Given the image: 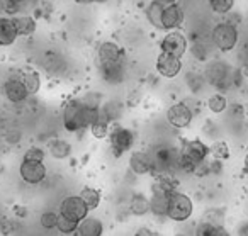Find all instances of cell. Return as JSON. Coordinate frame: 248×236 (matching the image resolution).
<instances>
[{
    "label": "cell",
    "mask_w": 248,
    "mask_h": 236,
    "mask_svg": "<svg viewBox=\"0 0 248 236\" xmlns=\"http://www.w3.org/2000/svg\"><path fill=\"white\" fill-rule=\"evenodd\" d=\"M62 119L66 131L78 133L100 119V109H90L83 106L80 99H72L63 106Z\"/></svg>",
    "instance_id": "cell-1"
},
{
    "label": "cell",
    "mask_w": 248,
    "mask_h": 236,
    "mask_svg": "<svg viewBox=\"0 0 248 236\" xmlns=\"http://www.w3.org/2000/svg\"><path fill=\"white\" fill-rule=\"evenodd\" d=\"M209 155V148L199 140L186 141L180 148V160H179V168L184 172L192 173L197 163L204 161Z\"/></svg>",
    "instance_id": "cell-2"
},
{
    "label": "cell",
    "mask_w": 248,
    "mask_h": 236,
    "mask_svg": "<svg viewBox=\"0 0 248 236\" xmlns=\"http://www.w3.org/2000/svg\"><path fill=\"white\" fill-rule=\"evenodd\" d=\"M152 158L156 173H163V172L170 173L173 168L179 167L180 150H175V148L169 146V144H160V146L153 148Z\"/></svg>",
    "instance_id": "cell-3"
},
{
    "label": "cell",
    "mask_w": 248,
    "mask_h": 236,
    "mask_svg": "<svg viewBox=\"0 0 248 236\" xmlns=\"http://www.w3.org/2000/svg\"><path fill=\"white\" fill-rule=\"evenodd\" d=\"M194 204L189 195L182 192H172L170 194V204H169V218L172 221H187L192 216Z\"/></svg>",
    "instance_id": "cell-4"
},
{
    "label": "cell",
    "mask_w": 248,
    "mask_h": 236,
    "mask_svg": "<svg viewBox=\"0 0 248 236\" xmlns=\"http://www.w3.org/2000/svg\"><path fill=\"white\" fill-rule=\"evenodd\" d=\"M109 143L114 157H123L124 151H128L135 144V133L124 126H114L109 133Z\"/></svg>",
    "instance_id": "cell-5"
},
{
    "label": "cell",
    "mask_w": 248,
    "mask_h": 236,
    "mask_svg": "<svg viewBox=\"0 0 248 236\" xmlns=\"http://www.w3.org/2000/svg\"><path fill=\"white\" fill-rule=\"evenodd\" d=\"M213 43L221 51H231L238 43V29L230 22H221L213 29Z\"/></svg>",
    "instance_id": "cell-6"
},
{
    "label": "cell",
    "mask_w": 248,
    "mask_h": 236,
    "mask_svg": "<svg viewBox=\"0 0 248 236\" xmlns=\"http://www.w3.org/2000/svg\"><path fill=\"white\" fill-rule=\"evenodd\" d=\"M89 211L90 209L87 207V204L80 195H68L60 204V214L68 219H73L77 222L83 221L87 218V214H89Z\"/></svg>",
    "instance_id": "cell-7"
},
{
    "label": "cell",
    "mask_w": 248,
    "mask_h": 236,
    "mask_svg": "<svg viewBox=\"0 0 248 236\" xmlns=\"http://www.w3.org/2000/svg\"><path fill=\"white\" fill-rule=\"evenodd\" d=\"M21 178L26 184L38 185L46 178V167L43 161H34V160H22L21 168H19Z\"/></svg>",
    "instance_id": "cell-8"
},
{
    "label": "cell",
    "mask_w": 248,
    "mask_h": 236,
    "mask_svg": "<svg viewBox=\"0 0 248 236\" xmlns=\"http://www.w3.org/2000/svg\"><path fill=\"white\" fill-rule=\"evenodd\" d=\"M167 119L177 129H184L192 123V109L186 102L172 104L167 110Z\"/></svg>",
    "instance_id": "cell-9"
},
{
    "label": "cell",
    "mask_w": 248,
    "mask_h": 236,
    "mask_svg": "<svg viewBox=\"0 0 248 236\" xmlns=\"http://www.w3.org/2000/svg\"><path fill=\"white\" fill-rule=\"evenodd\" d=\"M160 51L167 53V55H172V56H184V53L187 51V39L184 34L177 31H170L165 38L162 39L160 43Z\"/></svg>",
    "instance_id": "cell-10"
},
{
    "label": "cell",
    "mask_w": 248,
    "mask_h": 236,
    "mask_svg": "<svg viewBox=\"0 0 248 236\" xmlns=\"http://www.w3.org/2000/svg\"><path fill=\"white\" fill-rule=\"evenodd\" d=\"M209 83H213L217 89H226L230 83L233 82V72L228 65L224 63H213L206 72Z\"/></svg>",
    "instance_id": "cell-11"
},
{
    "label": "cell",
    "mask_w": 248,
    "mask_h": 236,
    "mask_svg": "<svg viewBox=\"0 0 248 236\" xmlns=\"http://www.w3.org/2000/svg\"><path fill=\"white\" fill-rule=\"evenodd\" d=\"M4 94L12 104L24 102V100L29 97V92L26 90V87H24V83H22L19 73H17V75H11L7 80H5Z\"/></svg>",
    "instance_id": "cell-12"
},
{
    "label": "cell",
    "mask_w": 248,
    "mask_h": 236,
    "mask_svg": "<svg viewBox=\"0 0 248 236\" xmlns=\"http://www.w3.org/2000/svg\"><path fill=\"white\" fill-rule=\"evenodd\" d=\"M180 70H182V60L160 51L158 58H156V72L160 75L165 77V79H173V77L179 75Z\"/></svg>",
    "instance_id": "cell-13"
},
{
    "label": "cell",
    "mask_w": 248,
    "mask_h": 236,
    "mask_svg": "<svg viewBox=\"0 0 248 236\" xmlns=\"http://www.w3.org/2000/svg\"><path fill=\"white\" fill-rule=\"evenodd\" d=\"M129 168L136 175H146L155 172L152 153H148V151H133L131 157H129Z\"/></svg>",
    "instance_id": "cell-14"
},
{
    "label": "cell",
    "mask_w": 248,
    "mask_h": 236,
    "mask_svg": "<svg viewBox=\"0 0 248 236\" xmlns=\"http://www.w3.org/2000/svg\"><path fill=\"white\" fill-rule=\"evenodd\" d=\"M169 204H170V194L162 190L160 187L153 185L152 187V197H150V212H153L158 218L169 214Z\"/></svg>",
    "instance_id": "cell-15"
},
{
    "label": "cell",
    "mask_w": 248,
    "mask_h": 236,
    "mask_svg": "<svg viewBox=\"0 0 248 236\" xmlns=\"http://www.w3.org/2000/svg\"><path fill=\"white\" fill-rule=\"evenodd\" d=\"M184 22V11L180 5L177 4H169L165 5L162 14V26L167 31H172V29L180 28Z\"/></svg>",
    "instance_id": "cell-16"
},
{
    "label": "cell",
    "mask_w": 248,
    "mask_h": 236,
    "mask_svg": "<svg viewBox=\"0 0 248 236\" xmlns=\"http://www.w3.org/2000/svg\"><path fill=\"white\" fill-rule=\"evenodd\" d=\"M97 55H99V62L104 63V65L123 62V49L114 41H104L102 45L99 46Z\"/></svg>",
    "instance_id": "cell-17"
},
{
    "label": "cell",
    "mask_w": 248,
    "mask_h": 236,
    "mask_svg": "<svg viewBox=\"0 0 248 236\" xmlns=\"http://www.w3.org/2000/svg\"><path fill=\"white\" fill-rule=\"evenodd\" d=\"M19 38L14 17H0V46H12Z\"/></svg>",
    "instance_id": "cell-18"
},
{
    "label": "cell",
    "mask_w": 248,
    "mask_h": 236,
    "mask_svg": "<svg viewBox=\"0 0 248 236\" xmlns=\"http://www.w3.org/2000/svg\"><path fill=\"white\" fill-rule=\"evenodd\" d=\"M100 75L102 79L106 80L107 83H121L124 79V66H123V62L121 63H109V65H104L100 63Z\"/></svg>",
    "instance_id": "cell-19"
},
{
    "label": "cell",
    "mask_w": 248,
    "mask_h": 236,
    "mask_svg": "<svg viewBox=\"0 0 248 236\" xmlns=\"http://www.w3.org/2000/svg\"><path fill=\"white\" fill-rule=\"evenodd\" d=\"M102 233L104 224L97 218H85L83 221H80L78 228H77L78 236H102Z\"/></svg>",
    "instance_id": "cell-20"
},
{
    "label": "cell",
    "mask_w": 248,
    "mask_h": 236,
    "mask_svg": "<svg viewBox=\"0 0 248 236\" xmlns=\"http://www.w3.org/2000/svg\"><path fill=\"white\" fill-rule=\"evenodd\" d=\"M19 77H21L22 83H24V87L29 92V95H34V94L39 92V89H41V77H39L38 72L28 68V70L19 72Z\"/></svg>",
    "instance_id": "cell-21"
},
{
    "label": "cell",
    "mask_w": 248,
    "mask_h": 236,
    "mask_svg": "<svg viewBox=\"0 0 248 236\" xmlns=\"http://www.w3.org/2000/svg\"><path fill=\"white\" fill-rule=\"evenodd\" d=\"M163 9H165V4H163V2H160V0H153L152 4L146 7V12H145L146 19H148V22L155 29H163V26H162Z\"/></svg>",
    "instance_id": "cell-22"
},
{
    "label": "cell",
    "mask_w": 248,
    "mask_h": 236,
    "mask_svg": "<svg viewBox=\"0 0 248 236\" xmlns=\"http://www.w3.org/2000/svg\"><path fill=\"white\" fill-rule=\"evenodd\" d=\"M16 21V26H17V32L19 36H31L34 34L36 28H38V24H36V19L32 17V16H16L14 17Z\"/></svg>",
    "instance_id": "cell-23"
},
{
    "label": "cell",
    "mask_w": 248,
    "mask_h": 236,
    "mask_svg": "<svg viewBox=\"0 0 248 236\" xmlns=\"http://www.w3.org/2000/svg\"><path fill=\"white\" fill-rule=\"evenodd\" d=\"M129 212L135 216H145L150 212V199L143 194H135L129 201Z\"/></svg>",
    "instance_id": "cell-24"
},
{
    "label": "cell",
    "mask_w": 248,
    "mask_h": 236,
    "mask_svg": "<svg viewBox=\"0 0 248 236\" xmlns=\"http://www.w3.org/2000/svg\"><path fill=\"white\" fill-rule=\"evenodd\" d=\"M156 187H160L162 190L169 192H177V187H179V180H177L173 175H170L169 172H163V173H156V178H155V184Z\"/></svg>",
    "instance_id": "cell-25"
},
{
    "label": "cell",
    "mask_w": 248,
    "mask_h": 236,
    "mask_svg": "<svg viewBox=\"0 0 248 236\" xmlns=\"http://www.w3.org/2000/svg\"><path fill=\"white\" fill-rule=\"evenodd\" d=\"M49 153L56 160H65L72 155V144L65 140H55L49 144Z\"/></svg>",
    "instance_id": "cell-26"
},
{
    "label": "cell",
    "mask_w": 248,
    "mask_h": 236,
    "mask_svg": "<svg viewBox=\"0 0 248 236\" xmlns=\"http://www.w3.org/2000/svg\"><path fill=\"white\" fill-rule=\"evenodd\" d=\"M123 114V107L119 102H107L100 106V119L107 121V123H114L117 121Z\"/></svg>",
    "instance_id": "cell-27"
},
{
    "label": "cell",
    "mask_w": 248,
    "mask_h": 236,
    "mask_svg": "<svg viewBox=\"0 0 248 236\" xmlns=\"http://www.w3.org/2000/svg\"><path fill=\"white\" fill-rule=\"evenodd\" d=\"M196 236H230V233L223 228V224H211V222L201 221L196 229Z\"/></svg>",
    "instance_id": "cell-28"
},
{
    "label": "cell",
    "mask_w": 248,
    "mask_h": 236,
    "mask_svg": "<svg viewBox=\"0 0 248 236\" xmlns=\"http://www.w3.org/2000/svg\"><path fill=\"white\" fill-rule=\"evenodd\" d=\"M80 197L83 199V202L87 204V207L90 209V211H93V209L99 207L100 204V192L97 190V189L93 187H83L82 190H80Z\"/></svg>",
    "instance_id": "cell-29"
},
{
    "label": "cell",
    "mask_w": 248,
    "mask_h": 236,
    "mask_svg": "<svg viewBox=\"0 0 248 236\" xmlns=\"http://www.w3.org/2000/svg\"><path fill=\"white\" fill-rule=\"evenodd\" d=\"M209 155H213L214 160H228L230 158V146L224 141H214L209 148Z\"/></svg>",
    "instance_id": "cell-30"
},
{
    "label": "cell",
    "mask_w": 248,
    "mask_h": 236,
    "mask_svg": "<svg viewBox=\"0 0 248 236\" xmlns=\"http://www.w3.org/2000/svg\"><path fill=\"white\" fill-rule=\"evenodd\" d=\"M90 133H92V136L95 138V140H106L110 133V123H107V121H104V119L95 121V123L90 126Z\"/></svg>",
    "instance_id": "cell-31"
},
{
    "label": "cell",
    "mask_w": 248,
    "mask_h": 236,
    "mask_svg": "<svg viewBox=\"0 0 248 236\" xmlns=\"http://www.w3.org/2000/svg\"><path fill=\"white\" fill-rule=\"evenodd\" d=\"M226 97L223 95V94H214V95H211L209 99H207V107H209L211 112L214 114H221L223 110H226Z\"/></svg>",
    "instance_id": "cell-32"
},
{
    "label": "cell",
    "mask_w": 248,
    "mask_h": 236,
    "mask_svg": "<svg viewBox=\"0 0 248 236\" xmlns=\"http://www.w3.org/2000/svg\"><path fill=\"white\" fill-rule=\"evenodd\" d=\"M80 222L73 221V219H68L65 218V216L60 214L58 216V224H56V228L60 229V233H63V235H70V233L77 231V228H78Z\"/></svg>",
    "instance_id": "cell-33"
},
{
    "label": "cell",
    "mask_w": 248,
    "mask_h": 236,
    "mask_svg": "<svg viewBox=\"0 0 248 236\" xmlns=\"http://www.w3.org/2000/svg\"><path fill=\"white\" fill-rule=\"evenodd\" d=\"M234 0H209V5L216 14H228L233 9Z\"/></svg>",
    "instance_id": "cell-34"
},
{
    "label": "cell",
    "mask_w": 248,
    "mask_h": 236,
    "mask_svg": "<svg viewBox=\"0 0 248 236\" xmlns=\"http://www.w3.org/2000/svg\"><path fill=\"white\" fill-rule=\"evenodd\" d=\"M80 100H82V104L85 107H90V109H100L102 94H99V92H87Z\"/></svg>",
    "instance_id": "cell-35"
},
{
    "label": "cell",
    "mask_w": 248,
    "mask_h": 236,
    "mask_svg": "<svg viewBox=\"0 0 248 236\" xmlns=\"http://www.w3.org/2000/svg\"><path fill=\"white\" fill-rule=\"evenodd\" d=\"M58 216L60 214H56V212H45V214L39 218V224L43 226L45 229H53V228H56V224H58Z\"/></svg>",
    "instance_id": "cell-36"
},
{
    "label": "cell",
    "mask_w": 248,
    "mask_h": 236,
    "mask_svg": "<svg viewBox=\"0 0 248 236\" xmlns=\"http://www.w3.org/2000/svg\"><path fill=\"white\" fill-rule=\"evenodd\" d=\"M221 219H223V212L216 211V209H211V211H207L202 216L204 222H211V224H217V226H221Z\"/></svg>",
    "instance_id": "cell-37"
},
{
    "label": "cell",
    "mask_w": 248,
    "mask_h": 236,
    "mask_svg": "<svg viewBox=\"0 0 248 236\" xmlns=\"http://www.w3.org/2000/svg\"><path fill=\"white\" fill-rule=\"evenodd\" d=\"M24 160L43 161V160H45V151H43L41 148H38V146H32V148H29V150L26 151V155H24Z\"/></svg>",
    "instance_id": "cell-38"
},
{
    "label": "cell",
    "mask_w": 248,
    "mask_h": 236,
    "mask_svg": "<svg viewBox=\"0 0 248 236\" xmlns=\"http://www.w3.org/2000/svg\"><path fill=\"white\" fill-rule=\"evenodd\" d=\"M14 229H16V226L11 219L0 218V233H2V235H11Z\"/></svg>",
    "instance_id": "cell-39"
},
{
    "label": "cell",
    "mask_w": 248,
    "mask_h": 236,
    "mask_svg": "<svg viewBox=\"0 0 248 236\" xmlns=\"http://www.w3.org/2000/svg\"><path fill=\"white\" fill-rule=\"evenodd\" d=\"M14 214H16V218L22 219V218H26V216H28V209H26L24 205H16Z\"/></svg>",
    "instance_id": "cell-40"
},
{
    "label": "cell",
    "mask_w": 248,
    "mask_h": 236,
    "mask_svg": "<svg viewBox=\"0 0 248 236\" xmlns=\"http://www.w3.org/2000/svg\"><path fill=\"white\" fill-rule=\"evenodd\" d=\"M236 236H248V221H243L236 228Z\"/></svg>",
    "instance_id": "cell-41"
},
{
    "label": "cell",
    "mask_w": 248,
    "mask_h": 236,
    "mask_svg": "<svg viewBox=\"0 0 248 236\" xmlns=\"http://www.w3.org/2000/svg\"><path fill=\"white\" fill-rule=\"evenodd\" d=\"M19 138H21V134L16 133V131H9V133L5 134V140H7L9 143H17Z\"/></svg>",
    "instance_id": "cell-42"
},
{
    "label": "cell",
    "mask_w": 248,
    "mask_h": 236,
    "mask_svg": "<svg viewBox=\"0 0 248 236\" xmlns=\"http://www.w3.org/2000/svg\"><path fill=\"white\" fill-rule=\"evenodd\" d=\"M243 172L248 173V153L245 155V160H243Z\"/></svg>",
    "instance_id": "cell-43"
},
{
    "label": "cell",
    "mask_w": 248,
    "mask_h": 236,
    "mask_svg": "<svg viewBox=\"0 0 248 236\" xmlns=\"http://www.w3.org/2000/svg\"><path fill=\"white\" fill-rule=\"evenodd\" d=\"M160 2H163L165 5H169V4H177V0H160Z\"/></svg>",
    "instance_id": "cell-44"
},
{
    "label": "cell",
    "mask_w": 248,
    "mask_h": 236,
    "mask_svg": "<svg viewBox=\"0 0 248 236\" xmlns=\"http://www.w3.org/2000/svg\"><path fill=\"white\" fill-rule=\"evenodd\" d=\"M77 4H92V0H75Z\"/></svg>",
    "instance_id": "cell-45"
},
{
    "label": "cell",
    "mask_w": 248,
    "mask_h": 236,
    "mask_svg": "<svg viewBox=\"0 0 248 236\" xmlns=\"http://www.w3.org/2000/svg\"><path fill=\"white\" fill-rule=\"evenodd\" d=\"M4 2L5 0H0V12H4Z\"/></svg>",
    "instance_id": "cell-46"
},
{
    "label": "cell",
    "mask_w": 248,
    "mask_h": 236,
    "mask_svg": "<svg viewBox=\"0 0 248 236\" xmlns=\"http://www.w3.org/2000/svg\"><path fill=\"white\" fill-rule=\"evenodd\" d=\"M11 2H16V4H24V2H26V0H11Z\"/></svg>",
    "instance_id": "cell-47"
},
{
    "label": "cell",
    "mask_w": 248,
    "mask_h": 236,
    "mask_svg": "<svg viewBox=\"0 0 248 236\" xmlns=\"http://www.w3.org/2000/svg\"><path fill=\"white\" fill-rule=\"evenodd\" d=\"M92 2H95V4H104V2H107V0H92Z\"/></svg>",
    "instance_id": "cell-48"
},
{
    "label": "cell",
    "mask_w": 248,
    "mask_h": 236,
    "mask_svg": "<svg viewBox=\"0 0 248 236\" xmlns=\"http://www.w3.org/2000/svg\"><path fill=\"white\" fill-rule=\"evenodd\" d=\"M175 236H186V235H182V233H179V235H175Z\"/></svg>",
    "instance_id": "cell-49"
}]
</instances>
